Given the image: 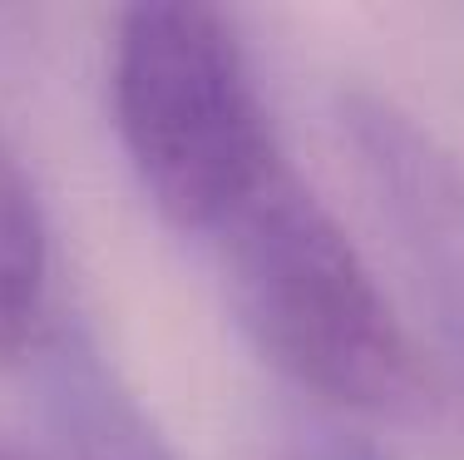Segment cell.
Listing matches in <instances>:
<instances>
[{"label":"cell","mask_w":464,"mask_h":460,"mask_svg":"<svg viewBox=\"0 0 464 460\" xmlns=\"http://www.w3.org/2000/svg\"><path fill=\"white\" fill-rule=\"evenodd\" d=\"M208 243L242 337L296 391L336 416H401L420 401L415 337L286 153Z\"/></svg>","instance_id":"obj_1"},{"label":"cell","mask_w":464,"mask_h":460,"mask_svg":"<svg viewBox=\"0 0 464 460\" xmlns=\"http://www.w3.org/2000/svg\"><path fill=\"white\" fill-rule=\"evenodd\" d=\"M109 100L143 193L183 233L208 238L282 159L237 25L213 5L119 10Z\"/></svg>","instance_id":"obj_2"},{"label":"cell","mask_w":464,"mask_h":460,"mask_svg":"<svg viewBox=\"0 0 464 460\" xmlns=\"http://www.w3.org/2000/svg\"><path fill=\"white\" fill-rule=\"evenodd\" d=\"M331 134L464 416V159L420 114L371 84L336 90Z\"/></svg>","instance_id":"obj_3"},{"label":"cell","mask_w":464,"mask_h":460,"mask_svg":"<svg viewBox=\"0 0 464 460\" xmlns=\"http://www.w3.org/2000/svg\"><path fill=\"white\" fill-rule=\"evenodd\" d=\"M25 367L54 460H173L84 322L50 317Z\"/></svg>","instance_id":"obj_4"},{"label":"cell","mask_w":464,"mask_h":460,"mask_svg":"<svg viewBox=\"0 0 464 460\" xmlns=\"http://www.w3.org/2000/svg\"><path fill=\"white\" fill-rule=\"evenodd\" d=\"M50 317L45 203L20 149L0 129V367H25Z\"/></svg>","instance_id":"obj_5"},{"label":"cell","mask_w":464,"mask_h":460,"mask_svg":"<svg viewBox=\"0 0 464 460\" xmlns=\"http://www.w3.org/2000/svg\"><path fill=\"white\" fill-rule=\"evenodd\" d=\"M282 460H401V455L391 445H381L375 436L336 421V416H312L292 431Z\"/></svg>","instance_id":"obj_6"},{"label":"cell","mask_w":464,"mask_h":460,"mask_svg":"<svg viewBox=\"0 0 464 460\" xmlns=\"http://www.w3.org/2000/svg\"><path fill=\"white\" fill-rule=\"evenodd\" d=\"M0 460H25V455H15L10 445H0Z\"/></svg>","instance_id":"obj_7"}]
</instances>
